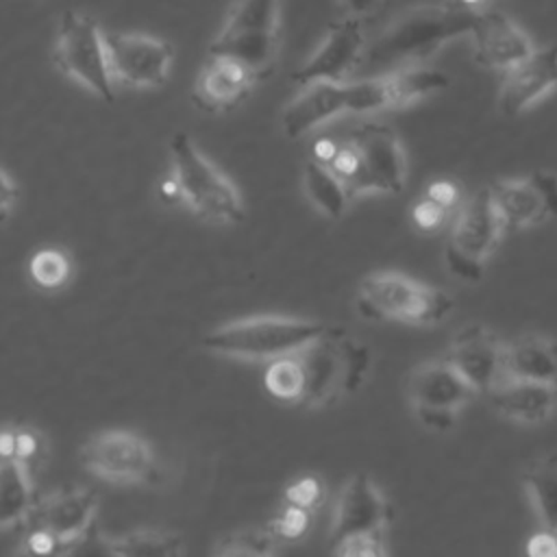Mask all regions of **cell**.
Masks as SVG:
<instances>
[{
    "instance_id": "obj_1",
    "label": "cell",
    "mask_w": 557,
    "mask_h": 557,
    "mask_svg": "<svg viewBox=\"0 0 557 557\" xmlns=\"http://www.w3.org/2000/svg\"><path fill=\"white\" fill-rule=\"evenodd\" d=\"M472 15L453 4H420L392 20L379 37L366 41L361 63L372 74L420 65L459 35H468Z\"/></svg>"
},
{
    "instance_id": "obj_2",
    "label": "cell",
    "mask_w": 557,
    "mask_h": 557,
    "mask_svg": "<svg viewBox=\"0 0 557 557\" xmlns=\"http://www.w3.org/2000/svg\"><path fill=\"white\" fill-rule=\"evenodd\" d=\"M296 357L302 366L300 405L307 407H331L355 394L372 368L368 344L337 326H326Z\"/></svg>"
},
{
    "instance_id": "obj_3",
    "label": "cell",
    "mask_w": 557,
    "mask_h": 557,
    "mask_svg": "<svg viewBox=\"0 0 557 557\" xmlns=\"http://www.w3.org/2000/svg\"><path fill=\"white\" fill-rule=\"evenodd\" d=\"M326 324L294 315H248L213 326L202 335V346L211 355L237 361H274L298 355Z\"/></svg>"
},
{
    "instance_id": "obj_4",
    "label": "cell",
    "mask_w": 557,
    "mask_h": 557,
    "mask_svg": "<svg viewBox=\"0 0 557 557\" xmlns=\"http://www.w3.org/2000/svg\"><path fill=\"white\" fill-rule=\"evenodd\" d=\"M170 181L176 189V205L213 224H239L244 200L235 183L194 144L187 133L170 139Z\"/></svg>"
},
{
    "instance_id": "obj_5",
    "label": "cell",
    "mask_w": 557,
    "mask_h": 557,
    "mask_svg": "<svg viewBox=\"0 0 557 557\" xmlns=\"http://www.w3.org/2000/svg\"><path fill=\"white\" fill-rule=\"evenodd\" d=\"M357 311L366 320L431 326L446 320L455 300L444 289L385 270L368 274L357 287Z\"/></svg>"
},
{
    "instance_id": "obj_6",
    "label": "cell",
    "mask_w": 557,
    "mask_h": 557,
    "mask_svg": "<svg viewBox=\"0 0 557 557\" xmlns=\"http://www.w3.org/2000/svg\"><path fill=\"white\" fill-rule=\"evenodd\" d=\"M281 44L278 0H235L222 28L209 44L211 57L246 65L259 81L272 74Z\"/></svg>"
},
{
    "instance_id": "obj_7",
    "label": "cell",
    "mask_w": 557,
    "mask_h": 557,
    "mask_svg": "<svg viewBox=\"0 0 557 557\" xmlns=\"http://www.w3.org/2000/svg\"><path fill=\"white\" fill-rule=\"evenodd\" d=\"M505 224L496 211L490 187L476 189L459 209L450 237L444 248V263L453 276L476 283L483 278V268L498 246Z\"/></svg>"
},
{
    "instance_id": "obj_8",
    "label": "cell",
    "mask_w": 557,
    "mask_h": 557,
    "mask_svg": "<svg viewBox=\"0 0 557 557\" xmlns=\"http://www.w3.org/2000/svg\"><path fill=\"white\" fill-rule=\"evenodd\" d=\"M59 72L104 102L115 100L102 28L89 15L63 11L52 50Z\"/></svg>"
},
{
    "instance_id": "obj_9",
    "label": "cell",
    "mask_w": 557,
    "mask_h": 557,
    "mask_svg": "<svg viewBox=\"0 0 557 557\" xmlns=\"http://www.w3.org/2000/svg\"><path fill=\"white\" fill-rule=\"evenodd\" d=\"M448 85V76L435 67L409 65L370 74L346 83V113L368 115L413 104Z\"/></svg>"
},
{
    "instance_id": "obj_10",
    "label": "cell",
    "mask_w": 557,
    "mask_h": 557,
    "mask_svg": "<svg viewBox=\"0 0 557 557\" xmlns=\"http://www.w3.org/2000/svg\"><path fill=\"white\" fill-rule=\"evenodd\" d=\"M83 468L113 485H137L152 479L157 459L150 442L128 429L96 433L81 448Z\"/></svg>"
},
{
    "instance_id": "obj_11",
    "label": "cell",
    "mask_w": 557,
    "mask_h": 557,
    "mask_svg": "<svg viewBox=\"0 0 557 557\" xmlns=\"http://www.w3.org/2000/svg\"><path fill=\"white\" fill-rule=\"evenodd\" d=\"M359 157L350 196L398 194L407 181V157L396 133L381 122H363L348 137Z\"/></svg>"
},
{
    "instance_id": "obj_12",
    "label": "cell",
    "mask_w": 557,
    "mask_h": 557,
    "mask_svg": "<svg viewBox=\"0 0 557 557\" xmlns=\"http://www.w3.org/2000/svg\"><path fill=\"white\" fill-rule=\"evenodd\" d=\"M102 37L113 83L135 89H154L168 83L174 63L170 41L148 33L102 30Z\"/></svg>"
},
{
    "instance_id": "obj_13",
    "label": "cell",
    "mask_w": 557,
    "mask_h": 557,
    "mask_svg": "<svg viewBox=\"0 0 557 557\" xmlns=\"http://www.w3.org/2000/svg\"><path fill=\"white\" fill-rule=\"evenodd\" d=\"M505 355L507 342H503L485 324L470 322L453 335L444 359L476 394H490L500 381L507 379Z\"/></svg>"
},
{
    "instance_id": "obj_14",
    "label": "cell",
    "mask_w": 557,
    "mask_h": 557,
    "mask_svg": "<svg viewBox=\"0 0 557 557\" xmlns=\"http://www.w3.org/2000/svg\"><path fill=\"white\" fill-rule=\"evenodd\" d=\"M492 200L505 228L540 226L557 218V174L537 170L520 178L490 185Z\"/></svg>"
},
{
    "instance_id": "obj_15",
    "label": "cell",
    "mask_w": 557,
    "mask_h": 557,
    "mask_svg": "<svg viewBox=\"0 0 557 557\" xmlns=\"http://www.w3.org/2000/svg\"><path fill=\"white\" fill-rule=\"evenodd\" d=\"M363 48V20L344 15L326 30L320 46L294 72V83L298 87L320 81L346 83V76L361 63Z\"/></svg>"
},
{
    "instance_id": "obj_16",
    "label": "cell",
    "mask_w": 557,
    "mask_h": 557,
    "mask_svg": "<svg viewBox=\"0 0 557 557\" xmlns=\"http://www.w3.org/2000/svg\"><path fill=\"white\" fill-rule=\"evenodd\" d=\"M394 509L389 498L368 474H352L333 507L329 542L335 544L346 535L366 531H387Z\"/></svg>"
},
{
    "instance_id": "obj_17",
    "label": "cell",
    "mask_w": 557,
    "mask_h": 557,
    "mask_svg": "<svg viewBox=\"0 0 557 557\" xmlns=\"http://www.w3.org/2000/svg\"><path fill=\"white\" fill-rule=\"evenodd\" d=\"M468 35L474 61L487 70L507 72L533 52L529 35L503 11H476Z\"/></svg>"
},
{
    "instance_id": "obj_18",
    "label": "cell",
    "mask_w": 557,
    "mask_h": 557,
    "mask_svg": "<svg viewBox=\"0 0 557 557\" xmlns=\"http://www.w3.org/2000/svg\"><path fill=\"white\" fill-rule=\"evenodd\" d=\"M98 496L87 487L59 490L46 498H37L35 507L22 522L24 527L44 529L63 542H78L85 537L96 520Z\"/></svg>"
},
{
    "instance_id": "obj_19",
    "label": "cell",
    "mask_w": 557,
    "mask_h": 557,
    "mask_svg": "<svg viewBox=\"0 0 557 557\" xmlns=\"http://www.w3.org/2000/svg\"><path fill=\"white\" fill-rule=\"evenodd\" d=\"M557 89V44L533 48L518 65L505 72L498 107L505 115H520Z\"/></svg>"
},
{
    "instance_id": "obj_20",
    "label": "cell",
    "mask_w": 557,
    "mask_h": 557,
    "mask_svg": "<svg viewBox=\"0 0 557 557\" xmlns=\"http://www.w3.org/2000/svg\"><path fill=\"white\" fill-rule=\"evenodd\" d=\"M407 396L413 409H446L459 413L476 392L446 359H435L411 370Z\"/></svg>"
},
{
    "instance_id": "obj_21",
    "label": "cell",
    "mask_w": 557,
    "mask_h": 557,
    "mask_svg": "<svg viewBox=\"0 0 557 557\" xmlns=\"http://www.w3.org/2000/svg\"><path fill=\"white\" fill-rule=\"evenodd\" d=\"M346 113V83H309L300 87L298 96L287 102L281 113L285 137L300 139L313 128Z\"/></svg>"
},
{
    "instance_id": "obj_22",
    "label": "cell",
    "mask_w": 557,
    "mask_h": 557,
    "mask_svg": "<svg viewBox=\"0 0 557 557\" xmlns=\"http://www.w3.org/2000/svg\"><path fill=\"white\" fill-rule=\"evenodd\" d=\"M257 81L259 78L246 65L209 54L194 85V102L209 113L226 111L239 104L252 91Z\"/></svg>"
},
{
    "instance_id": "obj_23",
    "label": "cell",
    "mask_w": 557,
    "mask_h": 557,
    "mask_svg": "<svg viewBox=\"0 0 557 557\" xmlns=\"http://www.w3.org/2000/svg\"><path fill=\"white\" fill-rule=\"evenodd\" d=\"M492 407L507 420L535 426L546 422L557 409V387L507 376L490 394Z\"/></svg>"
},
{
    "instance_id": "obj_24",
    "label": "cell",
    "mask_w": 557,
    "mask_h": 557,
    "mask_svg": "<svg viewBox=\"0 0 557 557\" xmlns=\"http://www.w3.org/2000/svg\"><path fill=\"white\" fill-rule=\"evenodd\" d=\"M507 376L557 387V339L542 333H524L507 342Z\"/></svg>"
},
{
    "instance_id": "obj_25",
    "label": "cell",
    "mask_w": 557,
    "mask_h": 557,
    "mask_svg": "<svg viewBox=\"0 0 557 557\" xmlns=\"http://www.w3.org/2000/svg\"><path fill=\"white\" fill-rule=\"evenodd\" d=\"M35 472L20 459H0V533L22 524L37 503Z\"/></svg>"
},
{
    "instance_id": "obj_26",
    "label": "cell",
    "mask_w": 557,
    "mask_h": 557,
    "mask_svg": "<svg viewBox=\"0 0 557 557\" xmlns=\"http://www.w3.org/2000/svg\"><path fill=\"white\" fill-rule=\"evenodd\" d=\"M115 557H183V537L172 529L141 527L104 535Z\"/></svg>"
},
{
    "instance_id": "obj_27",
    "label": "cell",
    "mask_w": 557,
    "mask_h": 557,
    "mask_svg": "<svg viewBox=\"0 0 557 557\" xmlns=\"http://www.w3.org/2000/svg\"><path fill=\"white\" fill-rule=\"evenodd\" d=\"M302 189L311 205L331 220L342 218L352 200L342 178L329 165L313 159H309L302 168Z\"/></svg>"
},
{
    "instance_id": "obj_28",
    "label": "cell",
    "mask_w": 557,
    "mask_h": 557,
    "mask_svg": "<svg viewBox=\"0 0 557 557\" xmlns=\"http://www.w3.org/2000/svg\"><path fill=\"white\" fill-rule=\"evenodd\" d=\"M524 492L540 529L557 531V459L533 463L524 474Z\"/></svg>"
},
{
    "instance_id": "obj_29",
    "label": "cell",
    "mask_w": 557,
    "mask_h": 557,
    "mask_svg": "<svg viewBox=\"0 0 557 557\" xmlns=\"http://www.w3.org/2000/svg\"><path fill=\"white\" fill-rule=\"evenodd\" d=\"M276 546L278 540L270 529H239L215 544L213 557H278Z\"/></svg>"
},
{
    "instance_id": "obj_30",
    "label": "cell",
    "mask_w": 557,
    "mask_h": 557,
    "mask_svg": "<svg viewBox=\"0 0 557 557\" xmlns=\"http://www.w3.org/2000/svg\"><path fill=\"white\" fill-rule=\"evenodd\" d=\"M265 389L283 403H300L302 398V366L296 355L281 357L268 363L263 376Z\"/></svg>"
},
{
    "instance_id": "obj_31",
    "label": "cell",
    "mask_w": 557,
    "mask_h": 557,
    "mask_svg": "<svg viewBox=\"0 0 557 557\" xmlns=\"http://www.w3.org/2000/svg\"><path fill=\"white\" fill-rule=\"evenodd\" d=\"M70 259L59 248H41L28 261V274L33 283L44 289H57L70 278Z\"/></svg>"
},
{
    "instance_id": "obj_32",
    "label": "cell",
    "mask_w": 557,
    "mask_h": 557,
    "mask_svg": "<svg viewBox=\"0 0 557 557\" xmlns=\"http://www.w3.org/2000/svg\"><path fill=\"white\" fill-rule=\"evenodd\" d=\"M335 557H389L385 531H366L346 535L331 544Z\"/></svg>"
},
{
    "instance_id": "obj_33",
    "label": "cell",
    "mask_w": 557,
    "mask_h": 557,
    "mask_svg": "<svg viewBox=\"0 0 557 557\" xmlns=\"http://www.w3.org/2000/svg\"><path fill=\"white\" fill-rule=\"evenodd\" d=\"M311 522V511L285 503L281 513L270 522V531L276 540H298L307 533Z\"/></svg>"
},
{
    "instance_id": "obj_34",
    "label": "cell",
    "mask_w": 557,
    "mask_h": 557,
    "mask_svg": "<svg viewBox=\"0 0 557 557\" xmlns=\"http://www.w3.org/2000/svg\"><path fill=\"white\" fill-rule=\"evenodd\" d=\"M324 498V487L315 476H300L285 490V503L313 511Z\"/></svg>"
},
{
    "instance_id": "obj_35",
    "label": "cell",
    "mask_w": 557,
    "mask_h": 557,
    "mask_svg": "<svg viewBox=\"0 0 557 557\" xmlns=\"http://www.w3.org/2000/svg\"><path fill=\"white\" fill-rule=\"evenodd\" d=\"M41 435L35 429H15V459H20L24 466H28L35 472V463L41 457Z\"/></svg>"
},
{
    "instance_id": "obj_36",
    "label": "cell",
    "mask_w": 557,
    "mask_h": 557,
    "mask_svg": "<svg viewBox=\"0 0 557 557\" xmlns=\"http://www.w3.org/2000/svg\"><path fill=\"white\" fill-rule=\"evenodd\" d=\"M446 209H442L440 205H435L433 200H429L426 196L422 200H418L411 209V220L420 231H435L442 226V222L446 220Z\"/></svg>"
},
{
    "instance_id": "obj_37",
    "label": "cell",
    "mask_w": 557,
    "mask_h": 557,
    "mask_svg": "<svg viewBox=\"0 0 557 557\" xmlns=\"http://www.w3.org/2000/svg\"><path fill=\"white\" fill-rule=\"evenodd\" d=\"M61 557H115V555L109 548L104 535L89 531L83 540H78L74 546H70Z\"/></svg>"
},
{
    "instance_id": "obj_38",
    "label": "cell",
    "mask_w": 557,
    "mask_h": 557,
    "mask_svg": "<svg viewBox=\"0 0 557 557\" xmlns=\"http://www.w3.org/2000/svg\"><path fill=\"white\" fill-rule=\"evenodd\" d=\"M418 422L433 433H446L457 424L459 413L446 411V409H413Z\"/></svg>"
},
{
    "instance_id": "obj_39",
    "label": "cell",
    "mask_w": 557,
    "mask_h": 557,
    "mask_svg": "<svg viewBox=\"0 0 557 557\" xmlns=\"http://www.w3.org/2000/svg\"><path fill=\"white\" fill-rule=\"evenodd\" d=\"M424 196L429 200H433L435 205H440L442 209H446V211H450V209H455L459 205V187L453 181H446V178L433 181L426 187Z\"/></svg>"
},
{
    "instance_id": "obj_40",
    "label": "cell",
    "mask_w": 557,
    "mask_h": 557,
    "mask_svg": "<svg viewBox=\"0 0 557 557\" xmlns=\"http://www.w3.org/2000/svg\"><path fill=\"white\" fill-rule=\"evenodd\" d=\"M527 557H557V531L540 529L527 540Z\"/></svg>"
},
{
    "instance_id": "obj_41",
    "label": "cell",
    "mask_w": 557,
    "mask_h": 557,
    "mask_svg": "<svg viewBox=\"0 0 557 557\" xmlns=\"http://www.w3.org/2000/svg\"><path fill=\"white\" fill-rule=\"evenodd\" d=\"M15 202H17V185L11 178V174L0 168V224L9 220Z\"/></svg>"
},
{
    "instance_id": "obj_42",
    "label": "cell",
    "mask_w": 557,
    "mask_h": 557,
    "mask_svg": "<svg viewBox=\"0 0 557 557\" xmlns=\"http://www.w3.org/2000/svg\"><path fill=\"white\" fill-rule=\"evenodd\" d=\"M346 15H352V17H359L363 20L366 15H370L379 4L381 0H339Z\"/></svg>"
},
{
    "instance_id": "obj_43",
    "label": "cell",
    "mask_w": 557,
    "mask_h": 557,
    "mask_svg": "<svg viewBox=\"0 0 557 557\" xmlns=\"http://www.w3.org/2000/svg\"><path fill=\"white\" fill-rule=\"evenodd\" d=\"M335 150H337V141H333L331 137H322V139H318V141L313 144V148H311V159L318 161V163L329 165V161L333 159Z\"/></svg>"
},
{
    "instance_id": "obj_44",
    "label": "cell",
    "mask_w": 557,
    "mask_h": 557,
    "mask_svg": "<svg viewBox=\"0 0 557 557\" xmlns=\"http://www.w3.org/2000/svg\"><path fill=\"white\" fill-rule=\"evenodd\" d=\"M448 4H453L461 11H468V13H476V11H483L487 0H448Z\"/></svg>"
}]
</instances>
